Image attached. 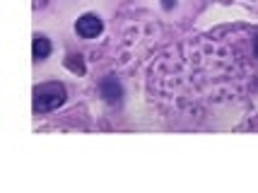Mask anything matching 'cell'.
Masks as SVG:
<instances>
[{
	"instance_id": "cell-1",
	"label": "cell",
	"mask_w": 258,
	"mask_h": 193,
	"mask_svg": "<svg viewBox=\"0 0 258 193\" xmlns=\"http://www.w3.org/2000/svg\"><path fill=\"white\" fill-rule=\"evenodd\" d=\"M66 87L60 82H44L34 87V111L36 114H46L53 111L66 102Z\"/></svg>"
},
{
	"instance_id": "cell-2",
	"label": "cell",
	"mask_w": 258,
	"mask_h": 193,
	"mask_svg": "<svg viewBox=\"0 0 258 193\" xmlns=\"http://www.w3.org/2000/svg\"><path fill=\"white\" fill-rule=\"evenodd\" d=\"M101 29H104V22H101L99 15H94V12L82 15L78 22H75V32H78V36H82V39H94V36H99Z\"/></svg>"
},
{
	"instance_id": "cell-3",
	"label": "cell",
	"mask_w": 258,
	"mask_h": 193,
	"mask_svg": "<svg viewBox=\"0 0 258 193\" xmlns=\"http://www.w3.org/2000/svg\"><path fill=\"white\" fill-rule=\"evenodd\" d=\"M99 92H101V97L106 99L109 104H118L121 102V97H123V90H121V85H118V80L116 78H104L99 82Z\"/></svg>"
},
{
	"instance_id": "cell-4",
	"label": "cell",
	"mask_w": 258,
	"mask_h": 193,
	"mask_svg": "<svg viewBox=\"0 0 258 193\" xmlns=\"http://www.w3.org/2000/svg\"><path fill=\"white\" fill-rule=\"evenodd\" d=\"M32 53H34V60L48 58L51 56V41H48L44 34H36L34 36V44H32Z\"/></svg>"
},
{
	"instance_id": "cell-5",
	"label": "cell",
	"mask_w": 258,
	"mask_h": 193,
	"mask_svg": "<svg viewBox=\"0 0 258 193\" xmlns=\"http://www.w3.org/2000/svg\"><path fill=\"white\" fill-rule=\"evenodd\" d=\"M66 66L73 70V73H80V75L85 73V63H82V58H80V56H68Z\"/></svg>"
},
{
	"instance_id": "cell-6",
	"label": "cell",
	"mask_w": 258,
	"mask_h": 193,
	"mask_svg": "<svg viewBox=\"0 0 258 193\" xmlns=\"http://www.w3.org/2000/svg\"><path fill=\"white\" fill-rule=\"evenodd\" d=\"M256 56H258V41H256Z\"/></svg>"
}]
</instances>
